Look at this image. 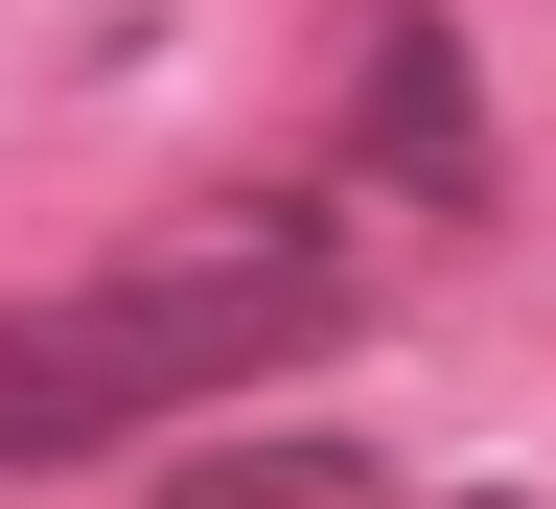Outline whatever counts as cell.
<instances>
[{
	"instance_id": "obj_1",
	"label": "cell",
	"mask_w": 556,
	"mask_h": 509,
	"mask_svg": "<svg viewBox=\"0 0 556 509\" xmlns=\"http://www.w3.org/2000/svg\"><path fill=\"white\" fill-rule=\"evenodd\" d=\"M325 325H348V232L325 208H208V232L70 278V302H0V463H93V441L278 371V347H325Z\"/></svg>"
},
{
	"instance_id": "obj_2",
	"label": "cell",
	"mask_w": 556,
	"mask_h": 509,
	"mask_svg": "<svg viewBox=\"0 0 556 509\" xmlns=\"http://www.w3.org/2000/svg\"><path fill=\"white\" fill-rule=\"evenodd\" d=\"M348 163L417 186V208H486V93H464L441 0H394V24H371V116H348Z\"/></svg>"
},
{
	"instance_id": "obj_3",
	"label": "cell",
	"mask_w": 556,
	"mask_h": 509,
	"mask_svg": "<svg viewBox=\"0 0 556 509\" xmlns=\"http://www.w3.org/2000/svg\"><path fill=\"white\" fill-rule=\"evenodd\" d=\"M163 509H394V463L371 441H186Z\"/></svg>"
}]
</instances>
